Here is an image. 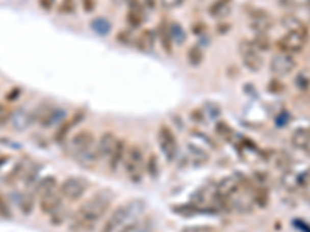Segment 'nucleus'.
I'll list each match as a JSON object with an SVG mask.
<instances>
[{"instance_id":"obj_33","label":"nucleus","mask_w":310,"mask_h":232,"mask_svg":"<svg viewBox=\"0 0 310 232\" xmlns=\"http://www.w3.org/2000/svg\"><path fill=\"white\" fill-rule=\"evenodd\" d=\"M205 113L210 116V118H219L220 114V107L214 102H206L205 104Z\"/></svg>"},{"instance_id":"obj_31","label":"nucleus","mask_w":310,"mask_h":232,"mask_svg":"<svg viewBox=\"0 0 310 232\" xmlns=\"http://www.w3.org/2000/svg\"><path fill=\"white\" fill-rule=\"evenodd\" d=\"M253 200L257 203V206L265 208V206L268 205V192H267V190H264V189H259V190L254 193Z\"/></svg>"},{"instance_id":"obj_21","label":"nucleus","mask_w":310,"mask_h":232,"mask_svg":"<svg viewBox=\"0 0 310 232\" xmlns=\"http://www.w3.org/2000/svg\"><path fill=\"white\" fill-rule=\"evenodd\" d=\"M282 25L289 30V31H298V33H302L305 36H308V31H307V26L302 20H299L298 17L295 16H286L282 19Z\"/></svg>"},{"instance_id":"obj_44","label":"nucleus","mask_w":310,"mask_h":232,"mask_svg":"<svg viewBox=\"0 0 310 232\" xmlns=\"http://www.w3.org/2000/svg\"><path fill=\"white\" fill-rule=\"evenodd\" d=\"M8 161H10V157H5V155H0V170H2V169L7 166Z\"/></svg>"},{"instance_id":"obj_24","label":"nucleus","mask_w":310,"mask_h":232,"mask_svg":"<svg viewBox=\"0 0 310 232\" xmlns=\"http://www.w3.org/2000/svg\"><path fill=\"white\" fill-rule=\"evenodd\" d=\"M19 209L22 211L23 215H30L34 209V200L33 197L30 195V193H22V195L19 197Z\"/></svg>"},{"instance_id":"obj_45","label":"nucleus","mask_w":310,"mask_h":232,"mask_svg":"<svg viewBox=\"0 0 310 232\" xmlns=\"http://www.w3.org/2000/svg\"><path fill=\"white\" fill-rule=\"evenodd\" d=\"M183 232H206L205 229H200V226H196V227H188L185 229Z\"/></svg>"},{"instance_id":"obj_17","label":"nucleus","mask_w":310,"mask_h":232,"mask_svg":"<svg viewBox=\"0 0 310 232\" xmlns=\"http://www.w3.org/2000/svg\"><path fill=\"white\" fill-rule=\"evenodd\" d=\"M290 139L296 149H310V129L308 127H298L292 133Z\"/></svg>"},{"instance_id":"obj_43","label":"nucleus","mask_w":310,"mask_h":232,"mask_svg":"<svg viewBox=\"0 0 310 232\" xmlns=\"http://www.w3.org/2000/svg\"><path fill=\"white\" fill-rule=\"evenodd\" d=\"M19 96H20V89H13V90L8 93L7 99H8V101H14V99H17Z\"/></svg>"},{"instance_id":"obj_16","label":"nucleus","mask_w":310,"mask_h":232,"mask_svg":"<svg viewBox=\"0 0 310 232\" xmlns=\"http://www.w3.org/2000/svg\"><path fill=\"white\" fill-rule=\"evenodd\" d=\"M126 153H127V144H126L124 139H120V141H118V146H116V150H115L113 157H112V160H110V163H109L107 167H109L112 172L118 170V167H121L123 163H124Z\"/></svg>"},{"instance_id":"obj_35","label":"nucleus","mask_w":310,"mask_h":232,"mask_svg":"<svg viewBox=\"0 0 310 232\" xmlns=\"http://www.w3.org/2000/svg\"><path fill=\"white\" fill-rule=\"evenodd\" d=\"M74 8H76L74 0H62L61 5H59V11H61L62 14H70V13L74 11Z\"/></svg>"},{"instance_id":"obj_1","label":"nucleus","mask_w":310,"mask_h":232,"mask_svg":"<svg viewBox=\"0 0 310 232\" xmlns=\"http://www.w3.org/2000/svg\"><path fill=\"white\" fill-rule=\"evenodd\" d=\"M113 200V193L110 189H102L96 192L93 197H90L86 203L81 205L77 209L71 227L74 230H90L92 227L96 226V223L107 214L110 205Z\"/></svg>"},{"instance_id":"obj_40","label":"nucleus","mask_w":310,"mask_h":232,"mask_svg":"<svg viewBox=\"0 0 310 232\" xmlns=\"http://www.w3.org/2000/svg\"><path fill=\"white\" fill-rule=\"evenodd\" d=\"M191 30H192L194 34H203L206 31V25L202 23V22H196V23L191 26Z\"/></svg>"},{"instance_id":"obj_2","label":"nucleus","mask_w":310,"mask_h":232,"mask_svg":"<svg viewBox=\"0 0 310 232\" xmlns=\"http://www.w3.org/2000/svg\"><path fill=\"white\" fill-rule=\"evenodd\" d=\"M146 205L143 200H131L123 203L116 209L112 211V214L106 218L101 232H116L121 229L126 223L134 221L138 215L143 214Z\"/></svg>"},{"instance_id":"obj_42","label":"nucleus","mask_w":310,"mask_h":232,"mask_svg":"<svg viewBox=\"0 0 310 232\" xmlns=\"http://www.w3.org/2000/svg\"><path fill=\"white\" fill-rule=\"evenodd\" d=\"M83 8L87 13H92L95 10V0H83Z\"/></svg>"},{"instance_id":"obj_39","label":"nucleus","mask_w":310,"mask_h":232,"mask_svg":"<svg viewBox=\"0 0 310 232\" xmlns=\"http://www.w3.org/2000/svg\"><path fill=\"white\" fill-rule=\"evenodd\" d=\"M55 4H56V0H39V5H41V8L45 11H51L55 8Z\"/></svg>"},{"instance_id":"obj_37","label":"nucleus","mask_w":310,"mask_h":232,"mask_svg":"<svg viewBox=\"0 0 310 232\" xmlns=\"http://www.w3.org/2000/svg\"><path fill=\"white\" fill-rule=\"evenodd\" d=\"M286 5H290V7H305V5H310V0H282Z\"/></svg>"},{"instance_id":"obj_13","label":"nucleus","mask_w":310,"mask_h":232,"mask_svg":"<svg viewBox=\"0 0 310 232\" xmlns=\"http://www.w3.org/2000/svg\"><path fill=\"white\" fill-rule=\"evenodd\" d=\"M61 193H58L56 190L51 193H47V195L41 197V201H39V208L41 211L47 215H53L55 212H58L61 209Z\"/></svg>"},{"instance_id":"obj_7","label":"nucleus","mask_w":310,"mask_h":232,"mask_svg":"<svg viewBox=\"0 0 310 232\" xmlns=\"http://www.w3.org/2000/svg\"><path fill=\"white\" fill-rule=\"evenodd\" d=\"M157 139H159V146H160L162 152L165 153L166 160L174 161L178 155V144H177V138L172 133V130L166 126H162L159 129Z\"/></svg>"},{"instance_id":"obj_46","label":"nucleus","mask_w":310,"mask_h":232,"mask_svg":"<svg viewBox=\"0 0 310 232\" xmlns=\"http://www.w3.org/2000/svg\"><path fill=\"white\" fill-rule=\"evenodd\" d=\"M121 232H134V229H126V230H121Z\"/></svg>"},{"instance_id":"obj_10","label":"nucleus","mask_w":310,"mask_h":232,"mask_svg":"<svg viewBox=\"0 0 310 232\" xmlns=\"http://www.w3.org/2000/svg\"><path fill=\"white\" fill-rule=\"evenodd\" d=\"M295 68H296V61L293 59L292 54H286V53L275 54L270 62V71L278 77L290 74Z\"/></svg>"},{"instance_id":"obj_23","label":"nucleus","mask_w":310,"mask_h":232,"mask_svg":"<svg viewBox=\"0 0 310 232\" xmlns=\"http://www.w3.org/2000/svg\"><path fill=\"white\" fill-rule=\"evenodd\" d=\"M188 149H189L191 161H192L194 164H203V163H206V161L210 160L208 153H206L205 150H202V149H199V147H196V146H189Z\"/></svg>"},{"instance_id":"obj_32","label":"nucleus","mask_w":310,"mask_h":232,"mask_svg":"<svg viewBox=\"0 0 310 232\" xmlns=\"http://www.w3.org/2000/svg\"><path fill=\"white\" fill-rule=\"evenodd\" d=\"M0 217L2 218H11V209L4 195H0Z\"/></svg>"},{"instance_id":"obj_25","label":"nucleus","mask_w":310,"mask_h":232,"mask_svg":"<svg viewBox=\"0 0 310 232\" xmlns=\"http://www.w3.org/2000/svg\"><path fill=\"white\" fill-rule=\"evenodd\" d=\"M90 26L98 34H107L110 31V28H112L110 22L107 19H104V17H96L95 20H92Z\"/></svg>"},{"instance_id":"obj_28","label":"nucleus","mask_w":310,"mask_h":232,"mask_svg":"<svg viewBox=\"0 0 310 232\" xmlns=\"http://www.w3.org/2000/svg\"><path fill=\"white\" fill-rule=\"evenodd\" d=\"M146 169H147V173L152 178H157L159 177L160 167H159V158L155 157V155H149V158L146 161Z\"/></svg>"},{"instance_id":"obj_15","label":"nucleus","mask_w":310,"mask_h":232,"mask_svg":"<svg viewBox=\"0 0 310 232\" xmlns=\"http://www.w3.org/2000/svg\"><path fill=\"white\" fill-rule=\"evenodd\" d=\"M232 11V0H214L210 7V14L214 19H225Z\"/></svg>"},{"instance_id":"obj_29","label":"nucleus","mask_w":310,"mask_h":232,"mask_svg":"<svg viewBox=\"0 0 310 232\" xmlns=\"http://www.w3.org/2000/svg\"><path fill=\"white\" fill-rule=\"evenodd\" d=\"M251 44H253V45L256 47V50H259V51H265V50H268V48L271 47L270 39H268L267 34H257L256 39H254Z\"/></svg>"},{"instance_id":"obj_36","label":"nucleus","mask_w":310,"mask_h":232,"mask_svg":"<svg viewBox=\"0 0 310 232\" xmlns=\"http://www.w3.org/2000/svg\"><path fill=\"white\" fill-rule=\"evenodd\" d=\"M268 90L271 93H284V84L279 81V79H273L270 84H268Z\"/></svg>"},{"instance_id":"obj_8","label":"nucleus","mask_w":310,"mask_h":232,"mask_svg":"<svg viewBox=\"0 0 310 232\" xmlns=\"http://www.w3.org/2000/svg\"><path fill=\"white\" fill-rule=\"evenodd\" d=\"M118 141H120V138L116 136L115 133H112V132H104L101 135V138L98 139V142H96L98 158L106 166H109V163H110V160L113 157V153L116 150V146H118Z\"/></svg>"},{"instance_id":"obj_18","label":"nucleus","mask_w":310,"mask_h":232,"mask_svg":"<svg viewBox=\"0 0 310 232\" xmlns=\"http://www.w3.org/2000/svg\"><path fill=\"white\" fill-rule=\"evenodd\" d=\"M238 189H239V181L236 178H232V177H226L219 183L217 192H219L220 197L226 198V197L235 195V193L238 192Z\"/></svg>"},{"instance_id":"obj_41","label":"nucleus","mask_w":310,"mask_h":232,"mask_svg":"<svg viewBox=\"0 0 310 232\" xmlns=\"http://www.w3.org/2000/svg\"><path fill=\"white\" fill-rule=\"evenodd\" d=\"M217 132L220 135H223V136H228V135H231V127H228L226 124L220 123V124H217Z\"/></svg>"},{"instance_id":"obj_26","label":"nucleus","mask_w":310,"mask_h":232,"mask_svg":"<svg viewBox=\"0 0 310 232\" xmlns=\"http://www.w3.org/2000/svg\"><path fill=\"white\" fill-rule=\"evenodd\" d=\"M138 42H140V47H141L143 50H150V48L153 47V44H155V36H153V33H152L150 30L143 31L141 36H140V39H138Z\"/></svg>"},{"instance_id":"obj_14","label":"nucleus","mask_w":310,"mask_h":232,"mask_svg":"<svg viewBox=\"0 0 310 232\" xmlns=\"http://www.w3.org/2000/svg\"><path fill=\"white\" fill-rule=\"evenodd\" d=\"M33 111H28L25 108L17 110L16 113H13L11 116V124L14 127V130L17 132H23L25 129H28L33 124Z\"/></svg>"},{"instance_id":"obj_34","label":"nucleus","mask_w":310,"mask_h":232,"mask_svg":"<svg viewBox=\"0 0 310 232\" xmlns=\"http://www.w3.org/2000/svg\"><path fill=\"white\" fill-rule=\"evenodd\" d=\"M127 22H129L131 25H134V26H138V25H141V22H143V14H141L138 10H132V11L127 14Z\"/></svg>"},{"instance_id":"obj_11","label":"nucleus","mask_w":310,"mask_h":232,"mask_svg":"<svg viewBox=\"0 0 310 232\" xmlns=\"http://www.w3.org/2000/svg\"><path fill=\"white\" fill-rule=\"evenodd\" d=\"M84 120V111H76L74 114H71L68 121L62 123L58 129H56V133H55V141L56 142H65L68 139V133L73 130V127H76L81 121Z\"/></svg>"},{"instance_id":"obj_6","label":"nucleus","mask_w":310,"mask_h":232,"mask_svg":"<svg viewBox=\"0 0 310 232\" xmlns=\"http://www.w3.org/2000/svg\"><path fill=\"white\" fill-rule=\"evenodd\" d=\"M307 44V36L298 31H287L279 41H278V48L281 53L286 54H295L299 53Z\"/></svg>"},{"instance_id":"obj_27","label":"nucleus","mask_w":310,"mask_h":232,"mask_svg":"<svg viewBox=\"0 0 310 232\" xmlns=\"http://www.w3.org/2000/svg\"><path fill=\"white\" fill-rule=\"evenodd\" d=\"M188 61L192 67H199L203 62V51L199 47H192L188 51Z\"/></svg>"},{"instance_id":"obj_4","label":"nucleus","mask_w":310,"mask_h":232,"mask_svg":"<svg viewBox=\"0 0 310 232\" xmlns=\"http://www.w3.org/2000/svg\"><path fill=\"white\" fill-rule=\"evenodd\" d=\"M95 144V135L90 130H80L65 141V150L70 157L77 158Z\"/></svg>"},{"instance_id":"obj_12","label":"nucleus","mask_w":310,"mask_h":232,"mask_svg":"<svg viewBox=\"0 0 310 232\" xmlns=\"http://www.w3.org/2000/svg\"><path fill=\"white\" fill-rule=\"evenodd\" d=\"M250 26L257 34H267V31H270L271 26H273V19H271V16L265 11H254L251 14Z\"/></svg>"},{"instance_id":"obj_38","label":"nucleus","mask_w":310,"mask_h":232,"mask_svg":"<svg viewBox=\"0 0 310 232\" xmlns=\"http://www.w3.org/2000/svg\"><path fill=\"white\" fill-rule=\"evenodd\" d=\"M185 4V0H162V5L166 8H177Z\"/></svg>"},{"instance_id":"obj_5","label":"nucleus","mask_w":310,"mask_h":232,"mask_svg":"<svg viewBox=\"0 0 310 232\" xmlns=\"http://www.w3.org/2000/svg\"><path fill=\"white\" fill-rule=\"evenodd\" d=\"M89 189V180L84 177H68L67 180L62 181V184L59 186V193L68 201H76L80 200L86 190Z\"/></svg>"},{"instance_id":"obj_19","label":"nucleus","mask_w":310,"mask_h":232,"mask_svg":"<svg viewBox=\"0 0 310 232\" xmlns=\"http://www.w3.org/2000/svg\"><path fill=\"white\" fill-rule=\"evenodd\" d=\"M58 190V181L53 175H48V177H44L41 181H39L37 187H36V192L39 193V195H47V193H51Z\"/></svg>"},{"instance_id":"obj_20","label":"nucleus","mask_w":310,"mask_h":232,"mask_svg":"<svg viewBox=\"0 0 310 232\" xmlns=\"http://www.w3.org/2000/svg\"><path fill=\"white\" fill-rule=\"evenodd\" d=\"M168 34H169V39H171V42L172 44H183L186 41V33L183 30V26L177 22H172L169 23L168 26Z\"/></svg>"},{"instance_id":"obj_22","label":"nucleus","mask_w":310,"mask_h":232,"mask_svg":"<svg viewBox=\"0 0 310 232\" xmlns=\"http://www.w3.org/2000/svg\"><path fill=\"white\" fill-rule=\"evenodd\" d=\"M27 172H28V166H27L25 163H17V164L11 169V172L7 175V183L13 184V183H16V181H19L20 178H23V177L27 175Z\"/></svg>"},{"instance_id":"obj_9","label":"nucleus","mask_w":310,"mask_h":232,"mask_svg":"<svg viewBox=\"0 0 310 232\" xmlns=\"http://www.w3.org/2000/svg\"><path fill=\"white\" fill-rule=\"evenodd\" d=\"M239 51H241V57H242V62L244 65L250 70V71H259L264 65V59L259 53V50H256V47L248 42V41H244L241 45H239Z\"/></svg>"},{"instance_id":"obj_30","label":"nucleus","mask_w":310,"mask_h":232,"mask_svg":"<svg viewBox=\"0 0 310 232\" xmlns=\"http://www.w3.org/2000/svg\"><path fill=\"white\" fill-rule=\"evenodd\" d=\"M11 116H13L11 107L7 105V104H0V126L7 124V121L11 120Z\"/></svg>"},{"instance_id":"obj_3","label":"nucleus","mask_w":310,"mask_h":232,"mask_svg":"<svg viewBox=\"0 0 310 232\" xmlns=\"http://www.w3.org/2000/svg\"><path fill=\"white\" fill-rule=\"evenodd\" d=\"M123 167H124V172L131 181H134V183L141 181L143 172L146 167V161H144V152L140 146L134 144V146L127 147V153H126Z\"/></svg>"}]
</instances>
